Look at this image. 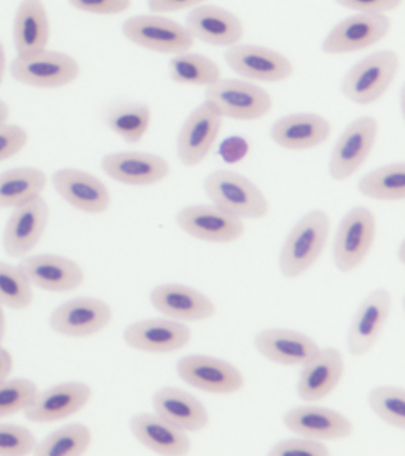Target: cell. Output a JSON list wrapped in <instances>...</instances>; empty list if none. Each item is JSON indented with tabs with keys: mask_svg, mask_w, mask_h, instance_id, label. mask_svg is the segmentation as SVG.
I'll list each match as a JSON object with an SVG mask.
<instances>
[{
	"mask_svg": "<svg viewBox=\"0 0 405 456\" xmlns=\"http://www.w3.org/2000/svg\"><path fill=\"white\" fill-rule=\"evenodd\" d=\"M337 5L357 13L386 14L400 9L403 0H334Z\"/></svg>",
	"mask_w": 405,
	"mask_h": 456,
	"instance_id": "cell-43",
	"label": "cell"
},
{
	"mask_svg": "<svg viewBox=\"0 0 405 456\" xmlns=\"http://www.w3.org/2000/svg\"><path fill=\"white\" fill-rule=\"evenodd\" d=\"M6 334V319L4 310H3V305H0V345H3L4 342Z\"/></svg>",
	"mask_w": 405,
	"mask_h": 456,
	"instance_id": "cell-48",
	"label": "cell"
},
{
	"mask_svg": "<svg viewBox=\"0 0 405 456\" xmlns=\"http://www.w3.org/2000/svg\"><path fill=\"white\" fill-rule=\"evenodd\" d=\"M104 173L118 183L147 187L165 181L172 167L162 156L151 152L119 151L101 159Z\"/></svg>",
	"mask_w": 405,
	"mask_h": 456,
	"instance_id": "cell-19",
	"label": "cell"
},
{
	"mask_svg": "<svg viewBox=\"0 0 405 456\" xmlns=\"http://www.w3.org/2000/svg\"><path fill=\"white\" fill-rule=\"evenodd\" d=\"M37 392V385L28 378H6L0 381V419L24 413Z\"/></svg>",
	"mask_w": 405,
	"mask_h": 456,
	"instance_id": "cell-38",
	"label": "cell"
},
{
	"mask_svg": "<svg viewBox=\"0 0 405 456\" xmlns=\"http://www.w3.org/2000/svg\"><path fill=\"white\" fill-rule=\"evenodd\" d=\"M391 30L386 14L355 13L339 21L323 39L321 49L327 55L360 52L383 41Z\"/></svg>",
	"mask_w": 405,
	"mask_h": 456,
	"instance_id": "cell-11",
	"label": "cell"
},
{
	"mask_svg": "<svg viewBox=\"0 0 405 456\" xmlns=\"http://www.w3.org/2000/svg\"><path fill=\"white\" fill-rule=\"evenodd\" d=\"M378 134L379 123L375 117H359L348 124L330 153L329 176L336 182L354 176L375 149Z\"/></svg>",
	"mask_w": 405,
	"mask_h": 456,
	"instance_id": "cell-4",
	"label": "cell"
},
{
	"mask_svg": "<svg viewBox=\"0 0 405 456\" xmlns=\"http://www.w3.org/2000/svg\"><path fill=\"white\" fill-rule=\"evenodd\" d=\"M92 397L93 390L84 381H63L44 391L38 390L24 415L33 423L59 422L86 408Z\"/></svg>",
	"mask_w": 405,
	"mask_h": 456,
	"instance_id": "cell-14",
	"label": "cell"
},
{
	"mask_svg": "<svg viewBox=\"0 0 405 456\" xmlns=\"http://www.w3.org/2000/svg\"><path fill=\"white\" fill-rule=\"evenodd\" d=\"M12 110L4 100L0 99V125L8 123Z\"/></svg>",
	"mask_w": 405,
	"mask_h": 456,
	"instance_id": "cell-46",
	"label": "cell"
},
{
	"mask_svg": "<svg viewBox=\"0 0 405 456\" xmlns=\"http://www.w3.org/2000/svg\"><path fill=\"white\" fill-rule=\"evenodd\" d=\"M52 182L60 198L80 212L101 214L111 206L109 188L87 171L65 167L53 174Z\"/></svg>",
	"mask_w": 405,
	"mask_h": 456,
	"instance_id": "cell-20",
	"label": "cell"
},
{
	"mask_svg": "<svg viewBox=\"0 0 405 456\" xmlns=\"http://www.w3.org/2000/svg\"><path fill=\"white\" fill-rule=\"evenodd\" d=\"M105 124L109 130L130 144L143 141L150 128L152 114L147 103L117 102L104 113Z\"/></svg>",
	"mask_w": 405,
	"mask_h": 456,
	"instance_id": "cell-32",
	"label": "cell"
},
{
	"mask_svg": "<svg viewBox=\"0 0 405 456\" xmlns=\"http://www.w3.org/2000/svg\"><path fill=\"white\" fill-rule=\"evenodd\" d=\"M13 370V356L8 348L0 345V381L10 377Z\"/></svg>",
	"mask_w": 405,
	"mask_h": 456,
	"instance_id": "cell-45",
	"label": "cell"
},
{
	"mask_svg": "<svg viewBox=\"0 0 405 456\" xmlns=\"http://www.w3.org/2000/svg\"><path fill=\"white\" fill-rule=\"evenodd\" d=\"M401 69V57L393 49L379 50L359 61L341 82V92L350 102L372 105L383 98Z\"/></svg>",
	"mask_w": 405,
	"mask_h": 456,
	"instance_id": "cell-3",
	"label": "cell"
},
{
	"mask_svg": "<svg viewBox=\"0 0 405 456\" xmlns=\"http://www.w3.org/2000/svg\"><path fill=\"white\" fill-rule=\"evenodd\" d=\"M149 301L158 313L176 321H206L215 315L212 299L197 289L182 284H161L152 289Z\"/></svg>",
	"mask_w": 405,
	"mask_h": 456,
	"instance_id": "cell-25",
	"label": "cell"
},
{
	"mask_svg": "<svg viewBox=\"0 0 405 456\" xmlns=\"http://www.w3.org/2000/svg\"><path fill=\"white\" fill-rule=\"evenodd\" d=\"M33 288L49 292H70L85 283L83 267L69 256L51 255L27 256L20 264Z\"/></svg>",
	"mask_w": 405,
	"mask_h": 456,
	"instance_id": "cell-22",
	"label": "cell"
},
{
	"mask_svg": "<svg viewBox=\"0 0 405 456\" xmlns=\"http://www.w3.org/2000/svg\"><path fill=\"white\" fill-rule=\"evenodd\" d=\"M358 191L376 201L396 202L405 199V163L393 162L369 171L358 183Z\"/></svg>",
	"mask_w": 405,
	"mask_h": 456,
	"instance_id": "cell-34",
	"label": "cell"
},
{
	"mask_svg": "<svg viewBox=\"0 0 405 456\" xmlns=\"http://www.w3.org/2000/svg\"><path fill=\"white\" fill-rule=\"evenodd\" d=\"M177 376L198 390L232 395L245 387L243 373L225 360L204 354L183 356L176 363Z\"/></svg>",
	"mask_w": 405,
	"mask_h": 456,
	"instance_id": "cell-13",
	"label": "cell"
},
{
	"mask_svg": "<svg viewBox=\"0 0 405 456\" xmlns=\"http://www.w3.org/2000/svg\"><path fill=\"white\" fill-rule=\"evenodd\" d=\"M205 102L223 118L252 121L268 116L273 107L271 95L250 81L220 80L206 89Z\"/></svg>",
	"mask_w": 405,
	"mask_h": 456,
	"instance_id": "cell-6",
	"label": "cell"
},
{
	"mask_svg": "<svg viewBox=\"0 0 405 456\" xmlns=\"http://www.w3.org/2000/svg\"><path fill=\"white\" fill-rule=\"evenodd\" d=\"M123 35L142 48L161 53L190 52L194 39L184 25L163 16L141 14L123 23Z\"/></svg>",
	"mask_w": 405,
	"mask_h": 456,
	"instance_id": "cell-8",
	"label": "cell"
},
{
	"mask_svg": "<svg viewBox=\"0 0 405 456\" xmlns=\"http://www.w3.org/2000/svg\"><path fill=\"white\" fill-rule=\"evenodd\" d=\"M129 428L134 437L156 454L183 456L191 451V441L186 431L173 426L158 413H138L130 419Z\"/></svg>",
	"mask_w": 405,
	"mask_h": 456,
	"instance_id": "cell-27",
	"label": "cell"
},
{
	"mask_svg": "<svg viewBox=\"0 0 405 456\" xmlns=\"http://www.w3.org/2000/svg\"><path fill=\"white\" fill-rule=\"evenodd\" d=\"M344 360L336 348H320L302 365L297 381L298 397L304 402L321 401L332 394L343 380Z\"/></svg>",
	"mask_w": 405,
	"mask_h": 456,
	"instance_id": "cell-26",
	"label": "cell"
},
{
	"mask_svg": "<svg viewBox=\"0 0 405 456\" xmlns=\"http://www.w3.org/2000/svg\"><path fill=\"white\" fill-rule=\"evenodd\" d=\"M225 62L231 70L247 80L282 82L294 74L293 62L268 46L238 43L227 48Z\"/></svg>",
	"mask_w": 405,
	"mask_h": 456,
	"instance_id": "cell-15",
	"label": "cell"
},
{
	"mask_svg": "<svg viewBox=\"0 0 405 456\" xmlns=\"http://www.w3.org/2000/svg\"><path fill=\"white\" fill-rule=\"evenodd\" d=\"M393 310V296L379 288L366 296L352 320L347 335V348L353 356H364L372 351Z\"/></svg>",
	"mask_w": 405,
	"mask_h": 456,
	"instance_id": "cell-16",
	"label": "cell"
},
{
	"mask_svg": "<svg viewBox=\"0 0 405 456\" xmlns=\"http://www.w3.org/2000/svg\"><path fill=\"white\" fill-rule=\"evenodd\" d=\"M33 285L20 265L0 262V305L10 309L24 310L33 305Z\"/></svg>",
	"mask_w": 405,
	"mask_h": 456,
	"instance_id": "cell-36",
	"label": "cell"
},
{
	"mask_svg": "<svg viewBox=\"0 0 405 456\" xmlns=\"http://www.w3.org/2000/svg\"><path fill=\"white\" fill-rule=\"evenodd\" d=\"M12 75L20 84L36 88L65 87L80 75V64L69 53L44 49L17 55Z\"/></svg>",
	"mask_w": 405,
	"mask_h": 456,
	"instance_id": "cell-7",
	"label": "cell"
},
{
	"mask_svg": "<svg viewBox=\"0 0 405 456\" xmlns=\"http://www.w3.org/2000/svg\"><path fill=\"white\" fill-rule=\"evenodd\" d=\"M29 141L26 128L16 124L0 125V162L22 151Z\"/></svg>",
	"mask_w": 405,
	"mask_h": 456,
	"instance_id": "cell-41",
	"label": "cell"
},
{
	"mask_svg": "<svg viewBox=\"0 0 405 456\" xmlns=\"http://www.w3.org/2000/svg\"><path fill=\"white\" fill-rule=\"evenodd\" d=\"M113 321L111 305L104 299L76 297L56 306L49 316V327L66 338H88L106 330Z\"/></svg>",
	"mask_w": 405,
	"mask_h": 456,
	"instance_id": "cell-10",
	"label": "cell"
},
{
	"mask_svg": "<svg viewBox=\"0 0 405 456\" xmlns=\"http://www.w3.org/2000/svg\"><path fill=\"white\" fill-rule=\"evenodd\" d=\"M255 347L269 362L283 366H302L319 352L311 337L291 330H266L255 338Z\"/></svg>",
	"mask_w": 405,
	"mask_h": 456,
	"instance_id": "cell-28",
	"label": "cell"
},
{
	"mask_svg": "<svg viewBox=\"0 0 405 456\" xmlns=\"http://www.w3.org/2000/svg\"><path fill=\"white\" fill-rule=\"evenodd\" d=\"M175 221L184 233L202 241L226 244L239 240L245 233L243 220L215 205L184 207L176 214Z\"/></svg>",
	"mask_w": 405,
	"mask_h": 456,
	"instance_id": "cell-17",
	"label": "cell"
},
{
	"mask_svg": "<svg viewBox=\"0 0 405 456\" xmlns=\"http://www.w3.org/2000/svg\"><path fill=\"white\" fill-rule=\"evenodd\" d=\"M92 441L93 435L90 428L81 423L69 424L38 441L34 455L81 456L86 454L91 448Z\"/></svg>",
	"mask_w": 405,
	"mask_h": 456,
	"instance_id": "cell-35",
	"label": "cell"
},
{
	"mask_svg": "<svg viewBox=\"0 0 405 456\" xmlns=\"http://www.w3.org/2000/svg\"><path fill=\"white\" fill-rule=\"evenodd\" d=\"M194 41L230 48L244 38L245 28L240 18L222 6L201 4L188 13L186 24Z\"/></svg>",
	"mask_w": 405,
	"mask_h": 456,
	"instance_id": "cell-21",
	"label": "cell"
},
{
	"mask_svg": "<svg viewBox=\"0 0 405 456\" xmlns=\"http://www.w3.org/2000/svg\"><path fill=\"white\" fill-rule=\"evenodd\" d=\"M49 214L48 203L42 195L12 209L2 237L6 255L12 258L29 256L44 238Z\"/></svg>",
	"mask_w": 405,
	"mask_h": 456,
	"instance_id": "cell-12",
	"label": "cell"
},
{
	"mask_svg": "<svg viewBox=\"0 0 405 456\" xmlns=\"http://www.w3.org/2000/svg\"><path fill=\"white\" fill-rule=\"evenodd\" d=\"M69 3L76 10L102 16L124 13L133 6V0H69Z\"/></svg>",
	"mask_w": 405,
	"mask_h": 456,
	"instance_id": "cell-42",
	"label": "cell"
},
{
	"mask_svg": "<svg viewBox=\"0 0 405 456\" xmlns=\"http://www.w3.org/2000/svg\"><path fill=\"white\" fill-rule=\"evenodd\" d=\"M48 184L44 170L37 167H15L0 174V209H15L41 196Z\"/></svg>",
	"mask_w": 405,
	"mask_h": 456,
	"instance_id": "cell-31",
	"label": "cell"
},
{
	"mask_svg": "<svg viewBox=\"0 0 405 456\" xmlns=\"http://www.w3.org/2000/svg\"><path fill=\"white\" fill-rule=\"evenodd\" d=\"M212 205L239 220L264 219L270 205L264 192L247 176L232 170H215L204 181Z\"/></svg>",
	"mask_w": 405,
	"mask_h": 456,
	"instance_id": "cell-2",
	"label": "cell"
},
{
	"mask_svg": "<svg viewBox=\"0 0 405 456\" xmlns=\"http://www.w3.org/2000/svg\"><path fill=\"white\" fill-rule=\"evenodd\" d=\"M169 77L177 85L211 87L222 80L219 64L202 53L184 52L169 61Z\"/></svg>",
	"mask_w": 405,
	"mask_h": 456,
	"instance_id": "cell-33",
	"label": "cell"
},
{
	"mask_svg": "<svg viewBox=\"0 0 405 456\" xmlns=\"http://www.w3.org/2000/svg\"><path fill=\"white\" fill-rule=\"evenodd\" d=\"M154 412L186 433H198L208 427V410L197 397L176 387H163L152 397Z\"/></svg>",
	"mask_w": 405,
	"mask_h": 456,
	"instance_id": "cell-29",
	"label": "cell"
},
{
	"mask_svg": "<svg viewBox=\"0 0 405 456\" xmlns=\"http://www.w3.org/2000/svg\"><path fill=\"white\" fill-rule=\"evenodd\" d=\"M270 456L309 455L329 456V449L322 441L308 437L288 438L270 448Z\"/></svg>",
	"mask_w": 405,
	"mask_h": 456,
	"instance_id": "cell-40",
	"label": "cell"
},
{
	"mask_svg": "<svg viewBox=\"0 0 405 456\" xmlns=\"http://www.w3.org/2000/svg\"><path fill=\"white\" fill-rule=\"evenodd\" d=\"M377 219L368 207L359 206L348 210L334 239L333 258L336 269L344 273L357 270L375 244Z\"/></svg>",
	"mask_w": 405,
	"mask_h": 456,
	"instance_id": "cell-5",
	"label": "cell"
},
{
	"mask_svg": "<svg viewBox=\"0 0 405 456\" xmlns=\"http://www.w3.org/2000/svg\"><path fill=\"white\" fill-rule=\"evenodd\" d=\"M283 424L298 436L318 441L344 440L352 436L354 427L346 416L333 409L298 406L288 410Z\"/></svg>",
	"mask_w": 405,
	"mask_h": 456,
	"instance_id": "cell-24",
	"label": "cell"
},
{
	"mask_svg": "<svg viewBox=\"0 0 405 456\" xmlns=\"http://www.w3.org/2000/svg\"><path fill=\"white\" fill-rule=\"evenodd\" d=\"M123 338L138 352L166 354L186 347L191 340V330L181 321L149 319L129 324Z\"/></svg>",
	"mask_w": 405,
	"mask_h": 456,
	"instance_id": "cell-18",
	"label": "cell"
},
{
	"mask_svg": "<svg viewBox=\"0 0 405 456\" xmlns=\"http://www.w3.org/2000/svg\"><path fill=\"white\" fill-rule=\"evenodd\" d=\"M6 67V55L4 45H3L2 41H0V86L3 84V80H4V73Z\"/></svg>",
	"mask_w": 405,
	"mask_h": 456,
	"instance_id": "cell-47",
	"label": "cell"
},
{
	"mask_svg": "<svg viewBox=\"0 0 405 456\" xmlns=\"http://www.w3.org/2000/svg\"><path fill=\"white\" fill-rule=\"evenodd\" d=\"M332 124L318 113L300 112L280 117L270 128V138L279 148L305 151L328 141Z\"/></svg>",
	"mask_w": 405,
	"mask_h": 456,
	"instance_id": "cell-23",
	"label": "cell"
},
{
	"mask_svg": "<svg viewBox=\"0 0 405 456\" xmlns=\"http://www.w3.org/2000/svg\"><path fill=\"white\" fill-rule=\"evenodd\" d=\"M51 23L42 0H22L13 21V43L19 55L47 49Z\"/></svg>",
	"mask_w": 405,
	"mask_h": 456,
	"instance_id": "cell-30",
	"label": "cell"
},
{
	"mask_svg": "<svg viewBox=\"0 0 405 456\" xmlns=\"http://www.w3.org/2000/svg\"><path fill=\"white\" fill-rule=\"evenodd\" d=\"M330 217L322 209L304 214L291 231L280 249L279 270L284 277L298 278L311 270L328 242Z\"/></svg>",
	"mask_w": 405,
	"mask_h": 456,
	"instance_id": "cell-1",
	"label": "cell"
},
{
	"mask_svg": "<svg viewBox=\"0 0 405 456\" xmlns=\"http://www.w3.org/2000/svg\"><path fill=\"white\" fill-rule=\"evenodd\" d=\"M207 0H148V7L156 13H172L194 9Z\"/></svg>",
	"mask_w": 405,
	"mask_h": 456,
	"instance_id": "cell-44",
	"label": "cell"
},
{
	"mask_svg": "<svg viewBox=\"0 0 405 456\" xmlns=\"http://www.w3.org/2000/svg\"><path fill=\"white\" fill-rule=\"evenodd\" d=\"M37 438L33 431L19 424L0 423V456L34 454Z\"/></svg>",
	"mask_w": 405,
	"mask_h": 456,
	"instance_id": "cell-39",
	"label": "cell"
},
{
	"mask_svg": "<svg viewBox=\"0 0 405 456\" xmlns=\"http://www.w3.org/2000/svg\"><path fill=\"white\" fill-rule=\"evenodd\" d=\"M372 411L394 429H405V392L401 387H379L369 395Z\"/></svg>",
	"mask_w": 405,
	"mask_h": 456,
	"instance_id": "cell-37",
	"label": "cell"
},
{
	"mask_svg": "<svg viewBox=\"0 0 405 456\" xmlns=\"http://www.w3.org/2000/svg\"><path fill=\"white\" fill-rule=\"evenodd\" d=\"M222 114L202 102L195 107L180 128L176 139V155L186 167L200 166L213 151L223 128Z\"/></svg>",
	"mask_w": 405,
	"mask_h": 456,
	"instance_id": "cell-9",
	"label": "cell"
}]
</instances>
